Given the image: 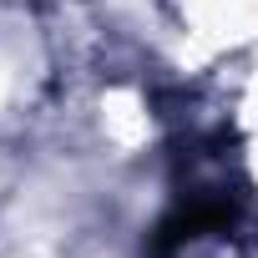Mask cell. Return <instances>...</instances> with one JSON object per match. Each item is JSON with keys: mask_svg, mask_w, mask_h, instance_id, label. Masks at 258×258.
<instances>
[{"mask_svg": "<svg viewBox=\"0 0 258 258\" xmlns=\"http://www.w3.org/2000/svg\"><path fill=\"white\" fill-rule=\"evenodd\" d=\"M228 223H233V208H223V203H192V208L172 213V218L157 228V253L167 258L172 248H182V243H192V238H203V233H223Z\"/></svg>", "mask_w": 258, "mask_h": 258, "instance_id": "6da1fadb", "label": "cell"}]
</instances>
